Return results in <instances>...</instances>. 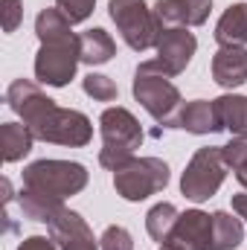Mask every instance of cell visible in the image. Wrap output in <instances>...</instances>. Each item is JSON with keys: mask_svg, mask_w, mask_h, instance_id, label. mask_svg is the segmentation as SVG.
<instances>
[{"mask_svg": "<svg viewBox=\"0 0 247 250\" xmlns=\"http://www.w3.org/2000/svg\"><path fill=\"white\" fill-rule=\"evenodd\" d=\"M6 102L41 143L82 148L93 140V123L82 111L56 105V99H50L29 79H15L6 87Z\"/></svg>", "mask_w": 247, "mask_h": 250, "instance_id": "cell-1", "label": "cell"}, {"mask_svg": "<svg viewBox=\"0 0 247 250\" xmlns=\"http://www.w3.org/2000/svg\"><path fill=\"white\" fill-rule=\"evenodd\" d=\"M134 99L145 108V114L163 128H178V117L184 108L181 90L169 82L166 73H160L151 62H143L134 70Z\"/></svg>", "mask_w": 247, "mask_h": 250, "instance_id": "cell-2", "label": "cell"}, {"mask_svg": "<svg viewBox=\"0 0 247 250\" xmlns=\"http://www.w3.org/2000/svg\"><path fill=\"white\" fill-rule=\"evenodd\" d=\"M99 134H102L99 163L111 172L117 166H123L125 160H131L134 151L143 146V125L137 123V117L123 105H114V108L102 111Z\"/></svg>", "mask_w": 247, "mask_h": 250, "instance_id": "cell-3", "label": "cell"}, {"mask_svg": "<svg viewBox=\"0 0 247 250\" xmlns=\"http://www.w3.org/2000/svg\"><path fill=\"white\" fill-rule=\"evenodd\" d=\"M87 169L76 160H35L21 172V184L26 189L53 195V198H73L87 187Z\"/></svg>", "mask_w": 247, "mask_h": 250, "instance_id": "cell-4", "label": "cell"}, {"mask_svg": "<svg viewBox=\"0 0 247 250\" xmlns=\"http://www.w3.org/2000/svg\"><path fill=\"white\" fill-rule=\"evenodd\" d=\"M108 15L134 53L151 50L163 32V23L157 21L154 9L145 6V0H108Z\"/></svg>", "mask_w": 247, "mask_h": 250, "instance_id": "cell-5", "label": "cell"}, {"mask_svg": "<svg viewBox=\"0 0 247 250\" xmlns=\"http://www.w3.org/2000/svg\"><path fill=\"white\" fill-rule=\"evenodd\" d=\"M169 187V166L160 157H131L114 169V189L125 201H145Z\"/></svg>", "mask_w": 247, "mask_h": 250, "instance_id": "cell-6", "label": "cell"}, {"mask_svg": "<svg viewBox=\"0 0 247 250\" xmlns=\"http://www.w3.org/2000/svg\"><path fill=\"white\" fill-rule=\"evenodd\" d=\"M224 178H227V163H224L221 146H204L186 163L181 175V192L189 201L201 204V201H209L221 189Z\"/></svg>", "mask_w": 247, "mask_h": 250, "instance_id": "cell-7", "label": "cell"}, {"mask_svg": "<svg viewBox=\"0 0 247 250\" xmlns=\"http://www.w3.org/2000/svg\"><path fill=\"white\" fill-rule=\"evenodd\" d=\"M79 59V35L67 32L59 38L41 41V50L35 56V79L47 87H64L76 76Z\"/></svg>", "mask_w": 247, "mask_h": 250, "instance_id": "cell-8", "label": "cell"}, {"mask_svg": "<svg viewBox=\"0 0 247 250\" xmlns=\"http://www.w3.org/2000/svg\"><path fill=\"white\" fill-rule=\"evenodd\" d=\"M154 50H157V59H151V64L172 79V76H181L189 67L195 50H198V38L186 26H163Z\"/></svg>", "mask_w": 247, "mask_h": 250, "instance_id": "cell-9", "label": "cell"}, {"mask_svg": "<svg viewBox=\"0 0 247 250\" xmlns=\"http://www.w3.org/2000/svg\"><path fill=\"white\" fill-rule=\"evenodd\" d=\"M166 245L175 250H212V215L204 209L181 212Z\"/></svg>", "mask_w": 247, "mask_h": 250, "instance_id": "cell-10", "label": "cell"}, {"mask_svg": "<svg viewBox=\"0 0 247 250\" xmlns=\"http://www.w3.org/2000/svg\"><path fill=\"white\" fill-rule=\"evenodd\" d=\"M47 227H50V239L59 245V250H102L99 242L93 239V230L76 209L64 207Z\"/></svg>", "mask_w": 247, "mask_h": 250, "instance_id": "cell-11", "label": "cell"}, {"mask_svg": "<svg viewBox=\"0 0 247 250\" xmlns=\"http://www.w3.org/2000/svg\"><path fill=\"white\" fill-rule=\"evenodd\" d=\"M212 12V0H157L154 15L163 26H201Z\"/></svg>", "mask_w": 247, "mask_h": 250, "instance_id": "cell-12", "label": "cell"}, {"mask_svg": "<svg viewBox=\"0 0 247 250\" xmlns=\"http://www.w3.org/2000/svg\"><path fill=\"white\" fill-rule=\"evenodd\" d=\"M209 70H212L215 84L227 90L242 87L247 82V47H218Z\"/></svg>", "mask_w": 247, "mask_h": 250, "instance_id": "cell-13", "label": "cell"}, {"mask_svg": "<svg viewBox=\"0 0 247 250\" xmlns=\"http://www.w3.org/2000/svg\"><path fill=\"white\" fill-rule=\"evenodd\" d=\"M178 128H184L189 134H215V131H224V125L218 120V111H215V99H192L181 108V117H178Z\"/></svg>", "mask_w": 247, "mask_h": 250, "instance_id": "cell-14", "label": "cell"}, {"mask_svg": "<svg viewBox=\"0 0 247 250\" xmlns=\"http://www.w3.org/2000/svg\"><path fill=\"white\" fill-rule=\"evenodd\" d=\"M218 47H245L247 44V3H233L215 23Z\"/></svg>", "mask_w": 247, "mask_h": 250, "instance_id": "cell-15", "label": "cell"}, {"mask_svg": "<svg viewBox=\"0 0 247 250\" xmlns=\"http://www.w3.org/2000/svg\"><path fill=\"white\" fill-rule=\"evenodd\" d=\"M18 207H21V212H23L29 221L50 224V221L64 209V198H53V195H44V192L21 187V192H18Z\"/></svg>", "mask_w": 247, "mask_h": 250, "instance_id": "cell-16", "label": "cell"}, {"mask_svg": "<svg viewBox=\"0 0 247 250\" xmlns=\"http://www.w3.org/2000/svg\"><path fill=\"white\" fill-rule=\"evenodd\" d=\"M114 56H117V44L102 26H93V29L79 35V59H82V64H90V67L108 64Z\"/></svg>", "mask_w": 247, "mask_h": 250, "instance_id": "cell-17", "label": "cell"}, {"mask_svg": "<svg viewBox=\"0 0 247 250\" xmlns=\"http://www.w3.org/2000/svg\"><path fill=\"white\" fill-rule=\"evenodd\" d=\"M35 134L21 123H3L0 125V148H3V160L6 163H18L32 151Z\"/></svg>", "mask_w": 247, "mask_h": 250, "instance_id": "cell-18", "label": "cell"}, {"mask_svg": "<svg viewBox=\"0 0 247 250\" xmlns=\"http://www.w3.org/2000/svg\"><path fill=\"white\" fill-rule=\"evenodd\" d=\"M215 111L224 131H230L233 137H247V96L224 93L215 99Z\"/></svg>", "mask_w": 247, "mask_h": 250, "instance_id": "cell-19", "label": "cell"}, {"mask_svg": "<svg viewBox=\"0 0 247 250\" xmlns=\"http://www.w3.org/2000/svg\"><path fill=\"white\" fill-rule=\"evenodd\" d=\"M245 239V224L227 209L212 212V250H236Z\"/></svg>", "mask_w": 247, "mask_h": 250, "instance_id": "cell-20", "label": "cell"}, {"mask_svg": "<svg viewBox=\"0 0 247 250\" xmlns=\"http://www.w3.org/2000/svg\"><path fill=\"white\" fill-rule=\"evenodd\" d=\"M178 218H181L178 207L169 204V201H160V204H154V207L148 209V215H145V230H148V236H151L157 245H166L169 236H172V230H175V224H178Z\"/></svg>", "mask_w": 247, "mask_h": 250, "instance_id": "cell-21", "label": "cell"}, {"mask_svg": "<svg viewBox=\"0 0 247 250\" xmlns=\"http://www.w3.org/2000/svg\"><path fill=\"white\" fill-rule=\"evenodd\" d=\"M227 169L236 172V181L247 189V137H233L227 146H221Z\"/></svg>", "mask_w": 247, "mask_h": 250, "instance_id": "cell-22", "label": "cell"}, {"mask_svg": "<svg viewBox=\"0 0 247 250\" xmlns=\"http://www.w3.org/2000/svg\"><path fill=\"white\" fill-rule=\"evenodd\" d=\"M82 87H84V93H87L90 99H96V102H114V99L120 96L117 82L108 79V76H102V73H87V76L82 79Z\"/></svg>", "mask_w": 247, "mask_h": 250, "instance_id": "cell-23", "label": "cell"}, {"mask_svg": "<svg viewBox=\"0 0 247 250\" xmlns=\"http://www.w3.org/2000/svg\"><path fill=\"white\" fill-rule=\"evenodd\" d=\"M96 0H56V9H62V15L70 23H84L93 15Z\"/></svg>", "mask_w": 247, "mask_h": 250, "instance_id": "cell-24", "label": "cell"}, {"mask_svg": "<svg viewBox=\"0 0 247 250\" xmlns=\"http://www.w3.org/2000/svg\"><path fill=\"white\" fill-rule=\"evenodd\" d=\"M99 248L102 250H134V239H131V233L125 230L123 224H111V227H105V233L99 239Z\"/></svg>", "mask_w": 247, "mask_h": 250, "instance_id": "cell-25", "label": "cell"}, {"mask_svg": "<svg viewBox=\"0 0 247 250\" xmlns=\"http://www.w3.org/2000/svg\"><path fill=\"white\" fill-rule=\"evenodd\" d=\"M0 18H3V32H15L23 21V3L21 0H3L0 3Z\"/></svg>", "mask_w": 247, "mask_h": 250, "instance_id": "cell-26", "label": "cell"}, {"mask_svg": "<svg viewBox=\"0 0 247 250\" xmlns=\"http://www.w3.org/2000/svg\"><path fill=\"white\" fill-rule=\"evenodd\" d=\"M18 250H59V245L47 236H29L18 245Z\"/></svg>", "mask_w": 247, "mask_h": 250, "instance_id": "cell-27", "label": "cell"}, {"mask_svg": "<svg viewBox=\"0 0 247 250\" xmlns=\"http://www.w3.org/2000/svg\"><path fill=\"white\" fill-rule=\"evenodd\" d=\"M233 209L239 212V218H245V221H247V192L233 195Z\"/></svg>", "mask_w": 247, "mask_h": 250, "instance_id": "cell-28", "label": "cell"}, {"mask_svg": "<svg viewBox=\"0 0 247 250\" xmlns=\"http://www.w3.org/2000/svg\"><path fill=\"white\" fill-rule=\"evenodd\" d=\"M160 250H175L172 245H160Z\"/></svg>", "mask_w": 247, "mask_h": 250, "instance_id": "cell-29", "label": "cell"}]
</instances>
